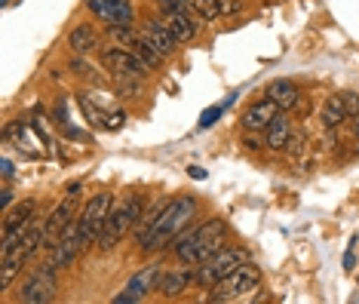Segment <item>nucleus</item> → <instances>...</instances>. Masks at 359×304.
Instances as JSON below:
<instances>
[{"label": "nucleus", "instance_id": "c9c22d12", "mask_svg": "<svg viewBox=\"0 0 359 304\" xmlns=\"http://www.w3.org/2000/svg\"><path fill=\"white\" fill-rule=\"evenodd\" d=\"M243 145H246L249 151H261V148H267V141H261V139H258V135H255V132H249V135H246V139H243Z\"/></svg>", "mask_w": 359, "mask_h": 304}, {"label": "nucleus", "instance_id": "f03ea898", "mask_svg": "<svg viewBox=\"0 0 359 304\" xmlns=\"http://www.w3.org/2000/svg\"><path fill=\"white\" fill-rule=\"evenodd\" d=\"M194 215H197V197L194 194H178L166 203V209L157 219V225H154L144 240L138 243V249L142 252H160L166 249L169 243H175L178 237L187 230V225L194 221Z\"/></svg>", "mask_w": 359, "mask_h": 304}, {"label": "nucleus", "instance_id": "f8f14e48", "mask_svg": "<svg viewBox=\"0 0 359 304\" xmlns=\"http://www.w3.org/2000/svg\"><path fill=\"white\" fill-rule=\"evenodd\" d=\"M104 25H133V6L129 0H83Z\"/></svg>", "mask_w": 359, "mask_h": 304}, {"label": "nucleus", "instance_id": "bb28decb", "mask_svg": "<svg viewBox=\"0 0 359 304\" xmlns=\"http://www.w3.org/2000/svg\"><path fill=\"white\" fill-rule=\"evenodd\" d=\"M194 10L200 13L203 22H218L222 19V10H218V0H191Z\"/></svg>", "mask_w": 359, "mask_h": 304}, {"label": "nucleus", "instance_id": "7c9ffc66", "mask_svg": "<svg viewBox=\"0 0 359 304\" xmlns=\"http://www.w3.org/2000/svg\"><path fill=\"white\" fill-rule=\"evenodd\" d=\"M341 95V105H344V111L350 117H356L359 114V95L356 92H338Z\"/></svg>", "mask_w": 359, "mask_h": 304}, {"label": "nucleus", "instance_id": "6e6552de", "mask_svg": "<svg viewBox=\"0 0 359 304\" xmlns=\"http://www.w3.org/2000/svg\"><path fill=\"white\" fill-rule=\"evenodd\" d=\"M99 59H102V65L111 71L114 77H129V80H144L148 77V65H144L142 59L133 53V50H123V46H117V43H108V46H102L99 50Z\"/></svg>", "mask_w": 359, "mask_h": 304}, {"label": "nucleus", "instance_id": "473e14b6", "mask_svg": "<svg viewBox=\"0 0 359 304\" xmlns=\"http://www.w3.org/2000/svg\"><path fill=\"white\" fill-rule=\"evenodd\" d=\"M218 10H222V15H236L243 10V0H218Z\"/></svg>", "mask_w": 359, "mask_h": 304}, {"label": "nucleus", "instance_id": "b1692460", "mask_svg": "<svg viewBox=\"0 0 359 304\" xmlns=\"http://www.w3.org/2000/svg\"><path fill=\"white\" fill-rule=\"evenodd\" d=\"M133 53H135L138 59H142V62H144V65H148L151 71H157V68L163 65V59H166V55H163V53H160L157 46H154V43H151V40L144 37V34H138V43L133 46Z\"/></svg>", "mask_w": 359, "mask_h": 304}, {"label": "nucleus", "instance_id": "dca6fc26", "mask_svg": "<svg viewBox=\"0 0 359 304\" xmlns=\"http://www.w3.org/2000/svg\"><path fill=\"white\" fill-rule=\"evenodd\" d=\"M267 99L273 102L280 111H292V108H298L301 105V90L292 80H271L267 83Z\"/></svg>", "mask_w": 359, "mask_h": 304}, {"label": "nucleus", "instance_id": "cd10ccee", "mask_svg": "<svg viewBox=\"0 0 359 304\" xmlns=\"http://www.w3.org/2000/svg\"><path fill=\"white\" fill-rule=\"evenodd\" d=\"M114 90L123 99H138V90H142V80H129V77H114Z\"/></svg>", "mask_w": 359, "mask_h": 304}, {"label": "nucleus", "instance_id": "aec40b11", "mask_svg": "<svg viewBox=\"0 0 359 304\" xmlns=\"http://www.w3.org/2000/svg\"><path fill=\"white\" fill-rule=\"evenodd\" d=\"M347 120H350V114L344 111V105H341V95L338 92L329 95L323 111H320V126H325V130H341Z\"/></svg>", "mask_w": 359, "mask_h": 304}, {"label": "nucleus", "instance_id": "2f4dec72", "mask_svg": "<svg viewBox=\"0 0 359 304\" xmlns=\"http://www.w3.org/2000/svg\"><path fill=\"white\" fill-rule=\"evenodd\" d=\"M338 132H344L350 141H359V114H356V117H350V120H347L344 126H341Z\"/></svg>", "mask_w": 359, "mask_h": 304}, {"label": "nucleus", "instance_id": "393cba45", "mask_svg": "<svg viewBox=\"0 0 359 304\" xmlns=\"http://www.w3.org/2000/svg\"><path fill=\"white\" fill-rule=\"evenodd\" d=\"M108 40L117 46H123V50H133L138 43V34L133 31V25H108Z\"/></svg>", "mask_w": 359, "mask_h": 304}, {"label": "nucleus", "instance_id": "72a5a7b5", "mask_svg": "<svg viewBox=\"0 0 359 304\" xmlns=\"http://www.w3.org/2000/svg\"><path fill=\"white\" fill-rule=\"evenodd\" d=\"M353 265H356V237L350 240V246L344 252V270H353Z\"/></svg>", "mask_w": 359, "mask_h": 304}, {"label": "nucleus", "instance_id": "c756f323", "mask_svg": "<svg viewBox=\"0 0 359 304\" xmlns=\"http://www.w3.org/2000/svg\"><path fill=\"white\" fill-rule=\"evenodd\" d=\"M224 108H227V105H209V108L200 114V130H209V126H215L218 120H222Z\"/></svg>", "mask_w": 359, "mask_h": 304}, {"label": "nucleus", "instance_id": "f704fd0d", "mask_svg": "<svg viewBox=\"0 0 359 304\" xmlns=\"http://www.w3.org/2000/svg\"><path fill=\"white\" fill-rule=\"evenodd\" d=\"M71 71L80 74V77H93V68H89L83 59H71Z\"/></svg>", "mask_w": 359, "mask_h": 304}, {"label": "nucleus", "instance_id": "423d86ee", "mask_svg": "<svg viewBox=\"0 0 359 304\" xmlns=\"http://www.w3.org/2000/svg\"><path fill=\"white\" fill-rule=\"evenodd\" d=\"M111 209H114V194H108V191L95 194L83 206V209H80L77 225H80V243H83V249H86V246H93V243H99V237L104 230V221H108Z\"/></svg>", "mask_w": 359, "mask_h": 304}, {"label": "nucleus", "instance_id": "c85d7f7f", "mask_svg": "<svg viewBox=\"0 0 359 304\" xmlns=\"http://www.w3.org/2000/svg\"><path fill=\"white\" fill-rule=\"evenodd\" d=\"M160 13H191V15H200L197 10H194L191 0H157Z\"/></svg>", "mask_w": 359, "mask_h": 304}, {"label": "nucleus", "instance_id": "e433bc0d", "mask_svg": "<svg viewBox=\"0 0 359 304\" xmlns=\"http://www.w3.org/2000/svg\"><path fill=\"white\" fill-rule=\"evenodd\" d=\"M55 123L68 126V111H65V99H59V102H55Z\"/></svg>", "mask_w": 359, "mask_h": 304}, {"label": "nucleus", "instance_id": "7ed1b4c3", "mask_svg": "<svg viewBox=\"0 0 359 304\" xmlns=\"http://www.w3.org/2000/svg\"><path fill=\"white\" fill-rule=\"evenodd\" d=\"M142 209H144V197L142 194H126L120 203H114L108 221H104V230H102V237H99V249L102 252L117 249L120 240H123L129 230L135 228V221H138V215H142Z\"/></svg>", "mask_w": 359, "mask_h": 304}, {"label": "nucleus", "instance_id": "412c9836", "mask_svg": "<svg viewBox=\"0 0 359 304\" xmlns=\"http://www.w3.org/2000/svg\"><path fill=\"white\" fill-rule=\"evenodd\" d=\"M166 203H169V197H160V200H154L148 209H142V215H138V221H135V228H133L135 243H142L144 234H148V230L157 225V219L163 215V209H166Z\"/></svg>", "mask_w": 359, "mask_h": 304}, {"label": "nucleus", "instance_id": "f3484780", "mask_svg": "<svg viewBox=\"0 0 359 304\" xmlns=\"http://www.w3.org/2000/svg\"><path fill=\"white\" fill-rule=\"evenodd\" d=\"M68 46L74 50L77 55H89V53H99L102 50V37H99V31H95L93 25H77V28H71V34H68Z\"/></svg>", "mask_w": 359, "mask_h": 304}, {"label": "nucleus", "instance_id": "1a4fd4ad", "mask_svg": "<svg viewBox=\"0 0 359 304\" xmlns=\"http://www.w3.org/2000/svg\"><path fill=\"white\" fill-rule=\"evenodd\" d=\"M55 292H59V279H55V270L50 265L37 268L34 274L25 279V286H22L19 298L25 304H43V301H53Z\"/></svg>", "mask_w": 359, "mask_h": 304}, {"label": "nucleus", "instance_id": "f257e3e1", "mask_svg": "<svg viewBox=\"0 0 359 304\" xmlns=\"http://www.w3.org/2000/svg\"><path fill=\"white\" fill-rule=\"evenodd\" d=\"M227 246V221L224 219H209L197 228H187L182 237L172 243V252L182 265L197 268L218 255Z\"/></svg>", "mask_w": 359, "mask_h": 304}, {"label": "nucleus", "instance_id": "0eeeda50", "mask_svg": "<svg viewBox=\"0 0 359 304\" xmlns=\"http://www.w3.org/2000/svg\"><path fill=\"white\" fill-rule=\"evenodd\" d=\"M77 197H80V181L68 185V194H65L62 203H55L53 212H46V228H43V249H53L62 240V234L68 230V225L77 219Z\"/></svg>", "mask_w": 359, "mask_h": 304}, {"label": "nucleus", "instance_id": "a878e982", "mask_svg": "<svg viewBox=\"0 0 359 304\" xmlns=\"http://www.w3.org/2000/svg\"><path fill=\"white\" fill-rule=\"evenodd\" d=\"M310 151V139H307V132L301 130V126H295L292 130V135H289V141H285V154L289 157H295V160H301Z\"/></svg>", "mask_w": 359, "mask_h": 304}, {"label": "nucleus", "instance_id": "9b49d317", "mask_svg": "<svg viewBox=\"0 0 359 304\" xmlns=\"http://www.w3.org/2000/svg\"><path fill=\"white\" fill-rule=\"evenodd\" d=\"M163 274V265L160 261H154V265H148L144 270H138V274L129 279V286L120 295H114V304H135V301H142L144 295H151V292H157V279Z\"/></svg>", "mask_w": 359, "mask_h": 304}, {"label": "nucleus", "instance_id": "6ab92c4d", "mask_svg": "<svg viewBox=\"0 0 359 304\" xmlns=\"http://www.w3.org/2000/svg\"><path fill=\"white\" fill-rule=\"evenodd\" d=\"M6 141H15V148L19 151H25L28 157H40V154H46V141H34L31 139V132H28V126H22V123H10L6 126Z\"/></svg>", "mask_w": 359, "mask_h": 304}, {"label": "nucleus", "instance_id": "39448f33", "mask_svg": "<svg viewBox=\"0 0 359 304\" xmlns=\"http://www.w3.org/2000/svg\"><path fill=\"white\" fill-rule=\"evenodd\" d=\"M258 286H261V268L252 265V261H243L240 268H233L224 279H218L212 286L209 301H240L243 295L255 292Z\"/></svg>", "mask_w": 359, "mask_h": 304}, {"label": "nucleus", "instance_id": "5701e85b", "mask_svg": "<svg viewBox=\"0 0 359 304\" xmlns=\"http://www.w3.org/2000/svg\"><path fill=\"white\" fill-rule=\"evenodd\" d=\"M37 209H40L37 200H22L19 206H10V209L4 212V230H10V228H15V225H22V221L34 219Z\"/></svg>", "mask_w": 359, "mask_h": 304}, {"label": "nucleus", "instance_id": "4468645a", "mask_svg": "<svg viewBox=\"0 0 359 304\" xmlns=\"http://www.w3.org/2000/svg\"><path fill=\"white\" fill-rule=\"evenodd\" d=\"M194 283V268H169L163 270L160 279H157V292L163 295V298H178L187 286Z\"/></svg>", "mask_w": 359, "mask_h": 304}, {"label": "nucleus", "instance_id": "9d476101", "mask_svg": "<svg viewBox=\"0 0 359 304\" xmlns=\"http://www.w3.org/2000/svg\"><path fill=\"white\" fill-rule=\"evenodd\" d=\"M77 105H80V111L86 114L89 126H95V130H108V132L123 130V123H126V114H123V111L95 105V102H93V92H80V95H77Z\"/></svg>", "mask_w": 359, "mask_h": 304}, {"label": "nucleus", "instance_id": "ddd939ff", "mask_svg": "<svg viewBox=\"0 0 359 304\" xmlns=\"http://www.w3.org/2000/svg\"><path fill=\"white\" fill-rule=\"evenodd\" d=\"M283 111L273 105L271 99H264V102H255L252 108H246L243 111V117H240V123H243V130L246 132H264L267 126L273 123L276 117H280Z\"/></svg>", "mask_w": 359, "mask_h": 304}, {"label": "nucleus", "instance_id": "2eb2a0df", "mask_svg": "<svg viewBox=\"0 0 359 304\" xmlns=\"http://www.w3.org/2000/svg\"><path fill=\"white\" fill-rule=\"evenodd\" d=\"M163 25H166L172 34L178 37V43H187L200 34V15H191V13H160Z\"/></svg>", "mask_w": 359, "mask_h": 304}, {"label": "nucleus", "instance_id": "20e7f679", "mask_svg": "<svg viewBox=\"0 0 359 304\" xmlns=\"http://www.w3.org/2000/svg\"><path fill=\"white\" fill-rule=\"evenodd\" d=\"M243 261H249V252L243 249V246H224L218 255H212L209 261H203V265L194 268V286L212 289L218 279H224L233 268H240Z\"/></svg>", "mask_w": 359, "mask_h": 304}, {"label": "nucleus", "instance_id": "4be33fe9", "mask_svg": "<svg viewBox=\"0 0 359 304\" xmlns=\"http://www.w3.org/2000/svg\"><path fill=\"white\" fill-rule=\"evenodd\" d=\"M292 130H295V126H292V120L285 117V111H283V114L276 117L273 123L264 130V141H267V148H271V151H285V141H289Z\"/></svg>", "mask_w": 359, "mask_h": 304}, {"label": "nucleus", "instance_id": "4c0bfd02", "mask_svg": "<svg viewBox=\"0 0 359 304\" xmlns=\"http://www.w3.org/2000/svg\"><path fill=\"white\" fill-rule=\"evenodd\" d=\"M0 166H4V179L10 181L13 175H15V166H13V160H10V157H4V163H0Z\"/></svg>", "mask_w": 359, "mask_h": 304}, {"label": "nucleus", "instance_id": "a211bd4d", "mask_svg": "<svg viewBox=\"0 0 359 304\" xmlns=\"http://www.w3.org/2000/svg\"><path fill=\"white\" fill-rule=\"evenodd\" d=\"M142 34L148 37L151 43L157 46V50H160L163 55H172V53H175V46H178V37H175V34H172V31H169L166 25H163V19H160V15H154V19L148 22V25H144Z\"/></svg>", "mask_w": 359, "mask_h": 304}, {"label": "nucleus", "instance_id": "58836bf2", "mask_svg": "<svg viewBox=\"0 0 359 304\" xmlns=\"http://www.w3.org/2000/svg\"><path fill=\"white\" fill-rule=\"evenodd\" d=\"M187 175H191V179H206V170H203V166H191V170H187Z\"/></svg>", "mask_w": 359, "mask_h": 304}, {"label": "nucleus", "instance_id": "ea45409f", "mask_svg": "<svg viewBox=\"0 0 359 304\" xmlns=\"http://www.w3.org/2000/svg\"><path fill=\"white\" fill-rule=\"evenodd\" d=\"M10 206H13V191H10V188H4V212L10 209Z\"/></svg>", "mask_w": 359, "mask_h": 304}]
</instances>
